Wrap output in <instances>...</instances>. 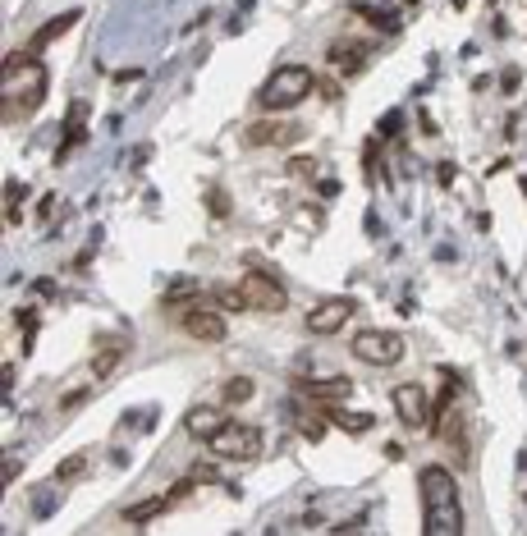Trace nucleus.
Returning a JSON list of instances; mask_svg holds the SVG:
<instances>
[{
	"instance_id": "1",
	"label": "nucleus",
	"mask_w": 527,
	"mask_h": 536,
	"mask_svg": "<svg viewBox=\"0 0 527 536\" xmlns=\"http://www.w3.org/2000/svg\"><path fill=\"white\" fill-rule=\"evenodd\" d=\"M417 491H422V527L431 536H459L463 532V504H459V481L450 468H422L417 477Z\"/></svg>"
},
{
	"instance_id": "2",
	"label": "nucleus",
	"mask_w": 527,
	"mask_h": 536,
	"mask_svg": "<svg viewBox=\"0 0 527 536\" xmlns=\"http://www.w3.org/2000/svg\"><path fill=\"white\" fill-rule=\"evenodd\" d=\"M5 120H28L37 115V105L46 97V65L33 56V50H10L5 56Z\"/></svg>"
},
{
	"instance_id": "3",
	"label": "nucleus",
	"mask_w": 527,
	"mask_h": 536,
	"mask_svg": "<svg viewBox=\"0 0 527 536\" xmlns=\"http://www.w3.org/2000/svg\"><path fill=\"white\" fill-rule=\"evenodd\" d=\"M307 92H316V74L307 65H280L267 78V88L257 92V105L261 111H289V105L307 101Z\"/></svg>"
},
{
	"instance_id": "4",
	"label": "nucleus",
	"mask_w": 527,
	"mask_h": 536,
	"mask_svg": "<svg viewBox=\"0 0 527 536\" xmlns=\"http://www.w3.org/2000/svg\"><path fill=\"white\" fill-rule=\"evenodd\" d=\"M216 459H234V463H252L261 454V426H248V422H225L216 436L206 440Z\"/></svg>"
},
{
	"instance_id": "5",
	"label": "nucleus",
	"mask_w": 527,
	"mask_h": 536,
	"mask_svg": "<svg viewBox=\"0 0 527 536\" xmlns=\"http://www.w3.org/2000/svg\"><path fill=\"white\" fill-rule=\"evenodd\" d=\"M353 358L367 362V367L404 362V335H394V330H358L353 335Z\"/></svg>"
},
{
	"instance_id": "6",
	"label": "nucleus",
	"mask_w": 527,
	"mask_h": 536,
	"mask_svg": "<svg viewBox=\"0 0 527 536\" xmlns=\"http://www.w3.org/2000/svg\"><path fill=\"white\" fill-rule=\"evenodd\" d=\"M239 289H244L248 312H284V307H289V293H284V284H280L275 276L252 271V276L239 280Z\"/></svg>"
},
{
	"instance_id": "7",
	"label": "nucleus",
	"mask_w": 527,
	"mask_h": 536,
	"mask_svg": "<svg viewBox=\"0 0 527 536\" xmlns=\"http://www.w3.org/2000/svg\"><path fill=\"white\" fill-rule=\"evenodd\" d=\"M179 326H183V335H193V339H202V344H221L225 335H229V321L216 312V307H183L179 312Z\"/></svg>"
},
{
	"instance_id": "8",
	"label": "nucleus",
	"mask_w": 527,
	"mask_h": 536,
	"mask_svg": "<svg viewBox=\"0 0 527 536\" xmlns=\"http://www.w3.org/2000/svg\"><path fill=\"white\" fill-rule=\"evenodd\" d=\"M353 316H358L353 299H322L307 312V330L312 335H339V330H345V321H353Z\"/></svg>"
},
{
	"instance_id": "9",
	"label": "nucleus",
	"mask_w": 527,
	"mask_h": 536,
	"mask_svg": "<svg viewBox=\"0 0 527 536\" xmlns=\"http://www.w3.org/2000/svg\"><path fill=\"white\" fill-rule=\"evenodd\" d=\"M390 399H394V413H399L404 426H427V422L436 417V413H431V394L422 390V385H413V381H408V385H394Z\"/></svg>"
},
{
	"instance_id": "10",
	"label": "nucleus",
	"mask_w": 527,
	"mask_h": 536,
	"mask_svg": "<svg viewBox=\"0 0 527 536\" xmlns=\"http://www.w3.org/2000/svg\"><path fill=\"white\" fill-rule=\"evenodd\" d=\"M298 138H303V128L289 124V120H257V124L244 128L248 147H294Z\"/></svg>"
},
{
	"instance_id": "11",
	"label": "nucleus",
	"mask_w": 527,
	"mask_h": 536,
	"mask_svg": "<svg viewBox=\"0 0 527 536\" xmlns=\"http://www.w3.org/2000/svg\"><path fill=\"white\" fill-rule=\"evenodd\" d=\"M225 422H229V417H225V408H216V404H198V408L183 413V431L198 436V440H211Z\"/></svg>"
},
{
	"instance_id": "12",
	"label": "nucleus",
	"mask_w": 527,
	"mask_h": 536,
	"mask_svg": "<svg viewBox=\"0 0 527 536\" xmlns=\"http://www.w3.org/2000/svg\"><path fill=\"white\" fill-rule=\"evenodd\" d=\"M303 399H312V404H339V399H349L353 394V381L349 377H335V381H312V385H298Z\"/></svg>"
},
{
	"instance_id": "13",
	"label": "nucleus",
	"mask_w": 527,
	"mask_h": 536,
	"mask_svg": "<svg viewBox=\"0 0 527 536\" xmlns=\"http://www.w3.org/2000/svg\"><path fill=\"white\" fill-rule=\"evenodd\" d=\"M74 23H78V10H69V14H60V19H46V23H42V28L33 33V42H28V50H33V56H42V50H46L50 42H56V37H65V33L74 28Z\"/></svg>"
},
{
	"instance_id": "14",
	"label": "nucleus",
	"mask_w": 527,
	"mask_h": 536,
	"mask_svg": "<svg viewBox=\"0 0 527 536\" xmlns=\"http://www.w3.org/2000/svg\"><path fill=\"white\" fill-rule=\"evenodd\" d=\"M83 120H88V101H74V105H69V120H65V147H60V156H69L74 147H83V143H88Z\"/></svg>"
},
{
	"instance_id": "15",
	"label": "nucleus",
	"mask_w": 527,
	"mask_h": 536,
	"mask_svg": "<svg viewBox=\"0 0 527 536\" xmlns=\"http://www.w3.org/2000/svg\"><path fill=\"white\" fill-rule=\"evenodd\" d=\"M362 60H367V46H358V42H335V46H330V65H335L339 74H358Z\"/></svg>"
},
{
	"instance_id": "16",
	"label": "nucleus",
	"mask_w": 527,
	"mask_h": 536,
	"mask_svg": "<svg viewBox=\"0 0 527 536\" xmlns=\"http://www.w3.org/2000/svg\"><path fill=\"white\" fill-rule=\"evenodd\" d=\"M166 509H174V500H170V495H151V500H143L138 509H128L124 518L134 523V527H143V523H151L156 514H166Z\"/></svg>"
},
{
	"instance_id": "17",
	"label": "nucleus",
	"mask_w": 527,
	"mask_h": 536,
	"mask_svg": "<svg viewBox=\"0 0 527 536\" xmlns=\"http://www.w3.org/2000/svg\"><path fill=\"white\" fill-rule=\"evenodd\" d=\"M330 422L345 426V431H372V426H376L372 413H349V408H335V404H330Z\"/></svg>"
},
{
	"instance_id": "18",
	"label": "nucleus",
	"mask_w": 527,
	"mask_h": 536,
	"mask_svg": "<svg viewBox=\"0 0 527 536\" xmlns=\"http://www.w3.org/2000/svg\"><path fill=\"white\" fill-rule=\"evenodd\" d=\"M88 463H92V454H69V459L56 468V481H60V486H69V481H78V477L88 472Z\"/></svg>"
},
{
	"instance_id": "19",
	"label": "nucleus",
	"mask_w": 527,
	"mask_h": 536,
	"mask_svg": "<svg viewBox=\"0 0 527 536\" xmlns=\"http://www.w3.org/2000/svg\"><path fill=\"white\" fill-rule=\"evenodd\" d=\"M120 358H124V344L115 339V344H105V348H101V353H97V362H92V371H97V377H111V371L120 367Z\"/></svg>"
},
{
	"instance_id": "20",
	"label": "nucleus",
	"mask_w": 527,
	"mask_h": 536,
	"mask_svg": "<svg viewBox=\"0 0 527 536\" xmlns=\"http://www.w3.org/2000/svg\"><path fill=\"white\" fill-rule=\"evenodd\" d=\"M252 390H257L252 377H234V381H225V394H221V399H225V404H248Z\"/></svg>"
},
{
	"instance_id": "21",
	"label": "nucleus",
	"mask_w": 527,
	"mask_h": 536,
	"mask_svg": "<svg viewBox=\"0 0 527 536\" xmlns=\"http://www.w3.org/2000/svg\"><path fill=\"white\" fill-rule=\"evenodd\" d=\"M198 293H202V284H193V280H174V284L166 289V303H170V307H179V303L198 299Z\"/></svg>"
},
{
	"instance_id": "22",
	"label": "nucleus",
	"mask_w": 527,
	"mask_h": 536,
	"mask_svg": "<svg viewBox=\"0 0 527 536\" xmlns=\"http://www.w3.org/2000/svg\"><path fill=\"white\" fill-rule=\"evenodd\" d=\"M216 303H221L225 312H248V303H244V289H239V284H225V289H216Z\"/></svg>"
},
{
	"instance_id": "23",
	"label": "nucleus",
	"mask_w": 527,
	"mask_h": 536,
	"mask_svg": "<svg viewBox=\"0 0 527 536\" xmlns=\"http://www.w3.org/2000/svg\"><path fill=\"white\" fill-rule=\"evenodd\" d=\"M362 19H372L376 23V28H385V33H394V28H399V23H394V14H385V10H372V5H353Z\"/></svg>"
},
{
	"instance_id": "24",
	"label": "nucleus",
	"mask_w": 527,
	"mask_h": 536,
	"mask_svg": "<svg viewBox=\"0 0 527 536\" xmlns=\"http://www.w3.org/2000/svg\"><path fill=\"white\" fill-rule=\"evenodd\" d=\"M284 175H294V179H312V175H316V160H312V156H294Z\"/></svg>"
},
{
	"instance_id": "25",
	"label": "nucleus",
	"mask_w": 527,
	"mask_h": 536,
	"mask_svg": "<svg viewBox=\"0 0 527 536\" xmlns=\"http://www.w3.org/2000/svg\"><path fill=\"white\" fill-rule=\"evenodd\" d=\"M298 431H303L307 440H322V436H326V422H322V417H303Z\"/></svg>"
},
{
	"instance_id": "26",
	"label": "nucleus",
	"mask_w": 527,
	"mask_h": 536,
	"mask_svg": "<svg viewBox=\"0 0 527 536\" xmlns=\"http://www.w3.org/2000/svg\"><path fill=\"white\" fill-rule=\"evenodd\" d=\"M211 216H216V221H225V216H229V198H225L221 189H211Z\"/></svg>"
},
{
	"instance_id": "27",
	"label": "nucleus",
	"mask_w": 527,
	"mask_h": 536,
	"mask_svg": "<svg viewBox=\"0 0 527 536\" xmlns=\"http://www.w3.org/2000/svg\"><path fill=\"white\" fill-rule=\"evenodd\" d=\"M88 394H92V390H69V394H65V404H60V408H65V413H74L78 404H88Z\"/></svg>"
},
{
	"instance_id": "28",
	"label": "nucleus",
	"mask_w": 527,
	"mask_h": 536,
	"mask_svg": "<svg viewBox=\"0 0 527 536\" xmlns=\"http://www.w3.org/2000/svg\"><path fill=\"white\" fill-rule=\"evenodd\" d=\"M404 5H417V0H404Z\"/></svg>"
}]
</instances>
